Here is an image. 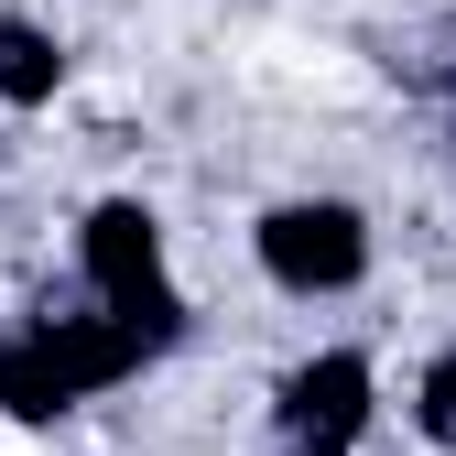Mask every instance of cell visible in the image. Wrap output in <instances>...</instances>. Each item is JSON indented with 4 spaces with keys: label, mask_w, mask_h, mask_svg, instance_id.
Returning a JSON list of instances; mask_svg holds the SVG:
<instances>
[{
    "label": "cell",
    "mask_w": 456,
    "mask_h": 456,
    "mask_svg": "<svg viewBox=\"0 0 456 456\" xmlns=\"http://www.w3.org/2000/svg\"><path fill=\"white\" fill-rule=\"evenodd\" d=\"M87 282H98L109 326H120L142 359L185 337V294L163 282V228H152L142 207H98V217H87Z\"/></svg>",
    "instance_id": "cell-1"
},
{
    "label": "cell",
    "mask_w": 456,
    "mask_h": 456,
    "mask_svg": "<svg viewBox=\"0 0 456 456\" xmlns=\"http://www.w3.org/2000/svg\"><path fill=\"white\" fill-rule=\"evenodd\" d=\"M261 272L282 282V294H348V282L370 272V228H359V207H337V196L272 207V217H261Z\"/></svg>",
    "instance_id": "cell-2"
},
{
    "label": "cell",
    "mask_w": 456,
    "mask_h": 456,
    "mask_svg": "<svg viewBox=\"0 0 456 456\" xmlns=\"http://www.w3.org/2000/svg\"><path fill=\"white\" fill-rule=\"evenodd\" d=\"M359 424H370V359L359 348H326V359H305L294 380H282V435H294V445L337 456Z\"/></svg>",
    "instance_id": "cell-3"
},
{
    "label": "cell",
    "mask_w": 456,
    "mask_h": 456,
    "mask_svg": "<svg viewBox=\"0 0 456 456\" xmlns=\"http://www.w3.org/2000/svg\"><path fill=\"white\" fill-rule=\"evenodd\" d=\"M33 348L54 359V380H66V391H109L120 370H142V348H131L109 315H44V326H33Z\"/></svg>",
    "instance_id": "cell-4"
},
{
    "label": "cell",
    "mask_w": 456,
    "mask_h": 456,
    "mask_svg": "<svg viewBox=\"0 0 456 456\" xmlns=\"http://www.w3.org/2000/svg\"><path fill=\"white\" fill-rule=\"evenodd\" d=\"M54 77H66L54 33H44V22H12V12H0V98H12V109H44V98H54Z\"/></svg>",
    "instance_id": "cell-5"
},
{
    "label": "cell",
    "mask_w": 456,
    "mask_h": 456,
    "mask_svg": "<svg viewBox=\"0 0 456 456\" xmlns=\"http://www.w3.org/2000/svg\"><path fill=\"white\" fill-rule=\"evenodd\" d=\"M77 391L54 380V359L33 348V337H0V413H22V424H44V413H66Z\"/></svg>",
    "instance_id": "cell-6"
},
{
    "label": "cell",
    "mask_w": 456,
    "mask_h": 456,
    "mask_svg": "<svg viewBox=\"0 0 456 456\" xmlns=\"http://www.w3.org/2000/svg\"><path fill=\"white\" fill-rule=\"evenodd\" d=\"M413 424H424L435 445H456V359H435V370H424V403H413Z\"/></svg>",
    "instance_id": "cell-7"
}]
</instances>
